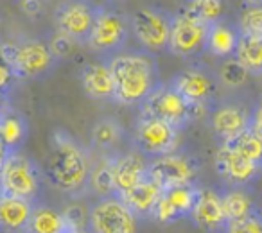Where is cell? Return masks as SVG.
Listing matches in <instances>:
<instances>
[{
	"label": "cell",
	"instance_id": "cell-1",
	"mask_svg": "<svg viewBox=\"0 0 262 233\" xmlns=\"http://www.w3.org/2000/svg\"><path fill=\"white\" fill-rule=\"evenodd\" d=\"M115 79V101L126 106L142 104L158 86V68L149 52H119L104 59Z\"/></svg>",
	"mask_w": 262,
	"mask_h": 233
},
{
	"label": "cell",
	"instance_id": "cell-2",
	"mask_svg": "<svg viewBox=\"0 0 262 233\" xmlns=\"http://www.w3.org/2000/svg\"><path fill=\"white\" fill-rule=\"evenodd\" d=\"M90 164L83 147L65 131H54L52 147L45 165V176L56 190L63 194H77L88 187Z\"/></svg>",
	"mask_w": 262,
	"mask_h": 233
},
{
	"label": "cell",
	"instance_id": "cell-3",
	"mask_svg": "<svg viewBox=\"0 0 262 233\" xmlns=\"http://www.w3.org/2000/svg\"><path fill=\"white\" fill-rule=\"evenodd\" d=\"M41 187V171L36 161L22 151L2 154L0 165V196H13L22 199L38 201Z\"/></svg>",
	"mask_w": 262,
	"mask_h": 233
},
{
	"label": "cell",
	"instance_id": "cell-4",
	"mask_svg": "<svg viewBox=\"0 0 262 233\" xmlns=\"http://www.w3.org/2000/svg\"><path fill=\"white\" fill-rule=\"evenodd\" d=\"M2 61L13 66L20 79H40L56 66L58 59L49 43L41 40H26L22 43L2 45Z\"/></svg>",
	"mask_w": 262,
	"mask_h": 233
},
{
	"label": "cell",
	"instance_id": "cell-5",
	"mask_svg": "<svg viewBox=\"0 0 262 233\" xmlns=\"http://www.w3.org/2000/svg\"><path fill=\"white\" fill-rule=\"evenodd\" d=\"M131 33L139 45L149 54L169 51L174 16L157 6H147L131 13Z\"/></svg>",
	"mask_w": 262,
	"mask_h": 233
},
{
	"label": "cell",
	"instance_id": "cell-6",
	"mask_svg": "<svg viewBox=\"0 0 262 233\" xmlns=\"http://www.w3.org/2000/svg\"><path fill=\"white\" fill-rule=\"evenodd\" d=\"M129 34H133L129 16L115 9L99 8L86 47L102 59H108L124 51Z\"/></svg>",
	"mask_w": 262,
	"mask_h": 233
},
{
	"label": "cell",
	"instance_id": "cell-7",
	"mask_svg": "<svg viewBox=\"0 0 262 233\" xmlns=\"http://www.w3.org/2000/svg\"><path fill=\"white\" fill-rule=\"evenodd\" d=\"M139 221L119 194L97 197L88 208V231L90 233H137Z\"/></svg>",
	"mask_w": 262,
	"mask_h": 233
},
{
	"label": "cell",
	"instance_id": "cell-8",
	"mask_svg": "<svg viewBox=\"0 0 262 233\" xmlns=\"http://www.w3.org/2000/svg\"><path fill=\"white\" fill-rule=\"evenodd\" d=\"M201 109H203V106H196L192 102H189L169 83V84H160L140 104V115L158 116L162 121L172 124L174 128L182 129L200 115Z\"/></svg>",
	"mask_w": 262,
	"mask_h": 233
},
{
	"label": "cell",
	"instance_id": "cell-9",
	"mask_svg": "<svg viewBox=\"0 0 262 233\" xmlns=\"http://www.w3.org/2000/svg\"><path fill=\"white\" fill-rule=\"evenodd\" d=\"M99 8L90 0H61L54 9L56 31L72 38L77 45H88Z\"/></svg>",
	"mask_w": 262,
	"mask_h": 233
},
{
	"label": "cell",
	"instance_id": "cell-10",
	"mask_svg": "<svg viewBox=\"0 0 262 233\" xmlns=\"http://www.w3.org/2000/svg\"><path fill=\"white\" fill-rule=\"evenodd\" d=\"M178 128L158 116L140 115L135 128L133 144H135V149L144 156L158 158L174 153L176 144H178Z\"/></svg>",
	"mask_w": 262,
	"mask_h": 233
},
{
	"label": "cell",
	"instance_id": "cell-11",
	"mask_svg": "<svg viewBox=\"0 0 262 233\" xmlns=\"http://www.w3.org/2000/svg\"><path fill=\"white\" fill-rule=\"evenodd\" d=\"M208 27L210 26L196 18H190L185 13L174 15L169 52L178 58H192V56L201 54L203 51H207Z\"/></svg>",
	"mask_w": 262,
	"mask_h": 233
},
{
	"label": "cell",
	"instance_id": "cell-12",
	"mask_svg": "<svg viewBox=\"0 0 262 233\" xmlns=\"http://www.w3.org/2000/svg\"><path fill=\"white\" fill-rule=\"evenodd\" d=\"M219 84L217 72L205 66H189L176 74L171 79V86L196 106H207L215 95Z\"/></svg>",
	"mask_w": 262,
	"mask_h": 233
},
{
	"label": "cell",
	"instance_id": "cell-13",
	"mask_svg": "<svg viewBox=\"0 0 262 233\" xmlns=\"http://www.w3.org/2000/svg\"><path fill=\"white\" fill-rule=\"evenodd\" d=\"M198 196H200V187L196 183L165 189L162 192L157 208H155L153 219L158 224L167 226L185 217H190Z\"/></svg>",
	"mask_w": 262,
	"mask_h": 233
},
{
	"label": "cell",
	"instance_id": "cell-14",
	"mask_svg": "<svg viewBox=\"0 0 262 233\" xmlns=\"http://www.w3.org/2000/svg\"><path fill=\"white\" fill-rule=\"evenodd\" d=\"M215 169L230 187L244 189L262 174V165L250 160L239 151L221 146L215 154Z\"/></svg>",
	"mask_w": 262,
	"mask_h": 233
},
{
	"label": "cell",
	"instance_id": "cell-15",
	"mask_svg": "<svg viewBox=\"0 0 262 233\" xmlns=\"http://www.w3.org/2000/svg\"><path fill=\"white\" fill-rule=\"evenodd\" d=\"M190 221L198 229L207 233H223L228 226L225 204H223V192H217L210 187H200V196L190 214Z\"/></svg>",
	"mask_w": 262,
	"mask_h": 233
},
{
	"label": "cell",
	"instance_id": "cell-16",
	"mask_svg": "<svg viewBox=\"0 0 262 233\" xmlns=\"http://www.w3.org/2000/svg\"><path fill=\"white\" fill-rule=\"evenodd\" d=\"M149 176L165 190L171 189V187L194 183L196 167L190 161V158L176 153H169L164 154V156L153 158L149 161Z\"/></svg>",
	"mask_w": 262,
	"mask_h": 233
},
{
	"label": "cell",
	"instance_id": "cell-17",
	"mask_svg": "<svg viewBox=\"0 0 262 233\" xmlns=\"http://www.w3.org/2000/svg\"><path fill=\"white\" fill-rule=\"evenodd\" d=\"M210 128L223 144L251 128V111L233 102H221L210 111Z\"/></svg>",
	"mask_w": 262,
	"mask_h": 233
},
{
	"label": "cell",
	"instance_id": "cell-18",
	"mask_svg": "<svg viewBox=\"0 0 262 233\" xmlns=\"http://www.w3.org/2000/svg\"><path fill=\"white\" fill-rule=\"evenodd\" d=\"M81 86L86 97L94 101H115V79L108 63H86L79 72Z\"/></svg>",
	"mask_w": 262,
	"mask_h": 233
},
{
	"label": "cell",
	"instance_id": "cell-19",
	"mask_svg": "<svg viewBox=\"0 0 262 233\" xmlns=\"http://www.w3.org/2000/svg\"><path fill=\"white\" fill-rule=\"evenodd\" d=\"M139 151L117 156L113 161V179L117 194H124L149 176V161Z\"/></svg>",
	"mask_w": 262,
	"mask_h": 233
},
{
	"label": "cell",
	"instance_id": "cell-20",
	"mask_svg": "<svg viewBox=\"0 0 262 233\" xmlns=\"http://www.w3.org/2000/svg\"><path fill=\"white\" fill-rule=\"evenodd\" d=\"M29 136L27 119L8 101L2 104L0 113V138H2V154L16 153L22 149Z\"/></svg>",
	"mask_w": 262,
	"mask_h": 233
},
{
	"label": "cell",
	"instance_id": "cell-21",
	"mask_svg": "<svg viewBox=\"0 0 262 233\" xmlns=\"http://www.w3.org/2000/svg\"><path fill=\"white\" fill-rule=\"evenodd\" d=\"M36 203L13 196H0V231L29 233Z\"/></svg>",
	"mask_w": 262,
	"mask_h": 233
},
{
	"label": "cell",
	"instance_id": "cell-22",
	"mask_svg": "<svg viewBox=\"0 0 262 233\" xmlns=\"http://www.w3.org/2000/svg\"><path fill=\"white\" fill-rule=\"evenodd\" d=\"M162 192H164V189L151 176H147L139 185L129 189L127 192L119 194V196L139 219H153L155 208L160 201Z\"/></svg>",
	"mask_w": 262,
	"mask_h": 233
},
{
	"label": "cell",
	"instance_id": "cell-23",
	"mask_svg": "<svg viewBox=\"0 0 262 233\" xmlns=\"http://www.w3.org/2000/svg\"><path fill=\"white\" fill-rule=\"evenodd\" d=\"M241 40V29L239 26L226 24L223 20L212 24L208 27V40H207V52L214 58L226 59L233 58L237 51V45Z\"/></svg>",
	"mask_w": 262,
	"mask_h": 233
},
{
	"label": "cell",
	"instance_id": "cell-24",
	"mask_svg": "<svg viewBox=\"0 0 262 233\" xmlns=\"http://www.w3.org/2000/svg\"><path fill=\"white\" fill-rule=\"evenodd\" d=\"M233 58L251 74L262 76V36L241 33V40Z\"/></svg>",
	"mask_w": 262,
	"mask_h": 233
},
{
	"label": "cell",
	"instance_id": "cell-25",
	"mask_svg": "<svg viewBox=\"0 0 262 233\" xmlns=\"http://www.w3.org/2000/svg\"><path fill=\"white\" fill-rule=\"evenodd\" d=\"M223 204H225L226 217L230 222L246 219L258 210L250 194L244 192V189H237V187H230L228 190L223 192Z\"/></svg>",
	"mask_w": 262,
	"mask_h": 233
},
{
	"label": "cell",
	"instance_id": "cell-26",
	"mask_svg": "<svg viewBox=\"0 0 262 233\" xmlns=\"http://www.w3.org/2000/svg\"><path fill=\"white\" fill-rule=\"evenodd\" d=\"M124 129L115 119H101L95 122L94 129H92V146L97 149H113L117 144L122 140Z\"/></svg>",
	"mask_w": 262,
	"mask_h": 233
},
{
	"label": "cell",
	"instance_id": "cell-27",
	"mask_svg": "<svg viewBox=\"0 0 262 233\" xmlns=\"http://www.w3.org/2000/svg\"><path fill=\"white\" fill-rule=\"evenodd\" d=\"M61 224H63V212L59 214L54 208L38 203L33 212L29 233H59Z\"/></svg>",
	"mask_w": 262,
	"mask_h": 233
},
{
	"label": "cell",
	"instance_id": "cell-28",
	"mask_svg": "<svg viewBox=\"0 0 262 233\" xmlns=\"http://www.w3.org/2000/svg\"><path fill=\"white\" fill-rule=\"evenodd\" d=\"M182 13L212 26L223 16V0H189Z\"/></svg>",
	"mask_w": 262,
	"mask_h": 233
},
{
	"label": "cell",
	"instance_id": "cell-29",
	"mask_svg": "<svg viewBox=\"0 0 262 233\" xmlns=\"http://www.w3.org/2000/svg\"><path fill=\"white\" fill-rule=\"evenodd\" d=\"M113 161H115V158H106L97 167L92 169V172H90L88 187H90L99 197L117 194L115 179H113Z\"/></svg>",
	"mask_w": 262,
	"mask_h": 233
},
{
	"label": "cell",
	"instance_id": "cell-30",
	"mask_svg": "<svg viewBox=\"0 0 262 233\" xmlns=\"http://www.w3.org/2000/svg\"><path fill=\"white\" fill-rule=\"evenodd\" d=\"M223 146L239 151V153L244 154L246 158H250V160L262 165V136L257 135L253 129H246L244 133H241L235 138L225 142Z\"/></svg>",
	"mask_w": 262,
	"mask_h": 233
},
{
	"label": "cell",
	"instance_id": "cell-31",
	"mask_svg": "<svg viewBox=\"0 0 262 233\" xmlns=\"http://www.w3.org/2000/svg\"><path fill=\"white\" fill-rule=\"evenodd\" d=\"M248 72L235 58H226L223 59L221 66L217 68V77H219V83L225 84L228 88H241L244 86V83L248 81Z\"/></svg>",
	"mask_w": 262,
	"mask_h": 233
},
{
	"label": "cell",
	"instance_id": "cell-32",
	"mask_svg": "<svg viewBox=\"0 0 262 233\" xmlns=\"http://www.w3.org/2000/svg\"><path fill=\"white\" fill-rule=\"evenodd\" d=\"M237 26L243 34L262 36V6H243Z\"/></svg>",
	"mask_w": 262,
	"mask_h": 233
},
{
	"label": "cell",
	"instance_id": "cell-33",
	"mask_svg": "<svg viewBox=\"0 0 262 233\" xmlns=\"http://www.w3.org/2000/svg\"><path fill=\"white\" fill-rule=\"evenodd\" d=\"M223 233H262V210H257L246 219L228 222Z\"/></svg>",
	"mask_w": 262,
	"mask_h": 233
},
{
	"label": "cell",
	"instance_id": "cell-34",
	"mask_svg": "<svg viewBox=\"0 0 262 233\" xmlns=\"http://www.w3.org/2000/svg\"><path fill=\"white\" fill-rule=\"evenodd\" d=\"M74 43H76V41H74L72 38L65 36V34H61V33H56L54 36H52V40L49 41V47H51L52 54H54L56 59L59 61V59L72 54Z\"/></svg>",
	"mask_w": 262,
	"mask_h": 233
},
{
	"label": "cell",
	"instance_id": "cell-35",
	"mask_svg": "<svg viewBox=\"0 0 262 233\" xmlns=\"http://www.w3.org/2000/svg\"><path fill=\"white\" fill-rule=\"evenodd\" d=\"M20 77L16 76V72L13 70L11 65H8L6 61H2V70H0V86H2V95H4V101H8V91L9 86L15 84V81H18Z\"/></svg>",
	"mask_w": 262,
	"mask_h": 233
},
{
	"label": "cell",
	"instance_id": "cell-36",
	"mask_svg": "<svg viewBox=\"0 0 262 233\" xmlns=\"http://www.w3.org/2000/svg\"><path fill=\"white\" fill-rule=\"evenodd\" d=\"M257 135L262 136V99L251 109V128Z\"/></svg>",
	"mask_w": 262,
	"mask_h": 233
},
{
	"label": "cell",
	"instance_id": "cell-37",
	"mask_svg": "<svg viewBox=\"0 0 262 233\" xmlns=\"http://www.w3.org/2000/svg\"><path fill=\"white\" fill-rule=\"evenodd\" d=\"M20 8L27 16H38L41 13V0H20Z\"/></svg>",
	"mask_w": 262,
	"mask_h": 233
},
{
	"label": "cell",
	"instance_id": "cell-38",
	"mask_svg": "<svg viewBox=\"0 0 262 233\" xmlns=\"http://www.w3.org/2000/svg\"><path fill=\"white\" fill-rule=\"evenodd\" d=\"M243 6H262V0H243Z\"/></svg>",
	"mask_w": 262,
	"mask_h": 233
},
{
	"label": "cell",
	"instance_id": "cell-39",
	"mask_svg": "<svg viewBox=\"0 0 262 233\" xmlns=\"http://www.w3.org/2000/svg\"><path fill=\"white\" fill-rule=\"evenodd\" d=\"M88 233H90V231H88Z\"/></svg>",
	"mask_w": 262,
	"mask_h": 233
}]
</instances>
